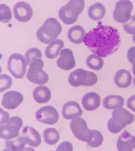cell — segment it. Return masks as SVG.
<instances>
[{"label":"cell","mask_w":135,"mask_h":151,"mask_svg":"<svg viewBox=\"0 0 135 151\" xmlns=\"http://www.w3.org/2000/svg\"><path fill=\"white\" fill-rule=\"evenodd\" d=\"M121 39L116 28L105 25L99 22L98 25L87 33L84 42L94 54L102 57L111 55L120 47Z\"/></svg>","instance_id":"cell-1"},{"label":"cell","mask_w":135,"mask_h":151,"mask_svg":"<svg viewBox=\"0 0 135 151\" xmlns=\"http://www.w3.org/2000/svg\"><path fill=\"white\" fill-rule=\"evenodd\" d=\"M62 31V27L55 18H49L37 31L38 39L42 43L48 44L56 40Z\"/></svg>","instance_id":"cell-2"},{"label":"cell","mask_w":135,"mask_h":151,"mask_svg":"<svg viewBox=\"0 0 135 151\" xmlns=\"http://www.w3.org/2000/svg\"><path fill=\"white\" fill-rule=\"evenodd\" d=\"M112 117L107 123L108 129L112 134L119 133L134 120V115L122 107L113 111Z\"/></svg>","instance_id":"cell-3"},{"label":"cell","mask_w":135,"mask_h":151,"mask_svg":"<svg viewBox=\"0 0 135 151\" xmlns=\"http://www.w3.org/2000/svg\"><path fill=\"white\" fill-rule=\"evenodd\" d=\"M85 7L83 0H71L60 9L58 17L63 23L71 25L75 23L78 17L82 12Z\"/></svg>","instance_id":"cell-4"},{"label":"cell","mask_w":135,"mask_h":151,"mask_svg":"<svg viewBox=\"0 0 135 151\" xmlns=\"http://www.w3.org/2000/svg\"><path fill=\"white\" fill-rule=\"evenodd\" d=\"M44 61L42 59H38L33 61L29 65L27 72V79L35 84H45L49 80L48 74L43 70Z\"/></svg>","instance_id":"cell-5"},{"label":"cell","mask_w":135,"mask_h":151,"mask_svg":"<svg viewBox=\"0 0 135 151\" xmlns=\"http://www.w3.org/2000/svg\"><path fill=\"white\" fill-rule=\"evenodd\" d=\"M7 68L9 72L16 79L24 77L27 70V63L23 55L13 53L8 60Z\"/></svg>","instance_id":"cell-6"},{"label":"cell","mask_w":135,"mask_h":151,"mask_svg":"<svg viewBox=\"0 0 135 151\" xmlns=\"http://www.w3.org/2000/svg\"><path fill=\"white\" fill-rule=\"evenodd\" d=\"M23 121L17 116L11 117L7 124L1 125L0 138L5 140L11 139L18 137L20 134V129L23 126Z\"/></svg>","instance_id":"cell-7"},{"label":"cell","mask_w":135,"mask_h":151,"mask_svg":"<svg viewBox=\"0 0 135 151\" xmlns=\"http://www.w3.org/2000/svg\"><path fill=\"white\" fill-rule=\"evenodd\" d=\"M133 9L132 3L128 0H121L117 2L113 12V17L116 22L125 23L131 19Z\"/></svg>","instance_id":"cell-8"},{"label":"cell","mask_w":135,"mask_h":151,"mask_svg":"<svg viewBox=\"0 0 135 151\" xmlns=\"http://www.w3.org/2000/svg\"><path fill=\"white\" fill-rule=\"evenodd\" d=\"M35 117L39 122L47 125H54L58 122L59 114L55 108L52 106H46L39 109Z\"/></svg>","instance_id":"cell-9"},{"label":"cell","mask_w":135,"mask_h":151,"mask_svg":"<svg viewBox=\"0 0 135 151\" xmlns=\"http://www.w3.org/2000/svg\"><path fill=\"white\" fill-rule=\"evenodd\" d=\"M70 127L75 137L80 140L86 142L90 129L83 119L79 117L72 119Z\"/></svg>","instance_id":"cell-10"},{"label":"cell","mask_w":135,"mask_h":151,"mask_svg":"<svg viewBox=\"0 0 135 151\" xmlns=\"http://www.w3.org/2000/svg\"><path fill=\"white\" fill-rule=\"evenodd\" d=\"M14 17L16 19L21 22L29 21L33 16L32 8L28 3L25 2H19L14 6Z\"/></svg>","instance_id":"cell-11"},{"label":"cell","mask_w":135,"mask_h":151,"mask_svg":"<svg viewBox=\"0 0 135 151\" xmlns=\"http://www.w3.org/2000/svg\"><path fill=\"white\" fill-rule=\"evenodd\" d=\"M24 100V97L20 92L9 91L3 95L1 104L8 110H14L18 108Z\"/></svg>","instance_id":"cell-12"},{"label":"cell","mask_w":135,"mask_h":151,"mask_svg":"<svg viewBox=\"0 0 135 151\" xmlns=\"http://www.w3.org/2000/svg\"><path fill=\"white\" fill-rule=\"evenodd\" d=\"M57 66L62 70H69L75 66L76 63L73 51L69 48L62 50L60 57L56 61Z\"/></svg>","instance_id":"cell-13"},{"label":"cell","mask_w":135,"mask_h":151,"mask_svg":"<svg viewBox=\"0 0 135 151\" xmlns=\"http://www.w3.org/2000/svg\"><path fill=\"white\" fill-rule=\"evenodd\" d=\"M27 145L36 147L41 145L42 138L39 133L31 127H26L22 130L21 135Z\"/></svg>","instance_id":"cell-14"},{"label":"cell","mask_w":135,"mask_h":151,"mask_svg":"<svg viewBox=\"0 0 135 151\" xmlns=\"http://www.w3.org/2000/svg\"><path fill=\"white\" fill-rule=\"evenodd\" d=\"M117 147L119 151H132L135 149V137L125 131L118 138Z\"/></svg>","instance_id":"cell-15"},{"label":"cell","mask_w":135,"mask_h":151,"mask_svg":"<svg viewBox=\"0 0 135 151\" xmlns=\"http://www.w3.org/2000/svg\"><path fill=\"white\" fill-rule=\"evenodd\" d=\"M62 113L64 119L71 120L82 116L83 111L79 103L75 101H71L65 103L63 106Z\"/></svg>","instance_id":"cell-16"},{"label":"cell","mask_w":135,"mask_h":151,"mask_svg":"<svg viewBox=\"0 0 135 151\" xmlns=\"http://www.w3.org/2000/svg\"><path fill=\"white\" fill-rule=\"evenodd\" d=\"M82 103L83 108L87 111H95L100 106L101 97L96 92H88L82 98Z\"/></svg>","instance_id":"cell-17"},{"label":"cell","mask_w":135,"mask_h":151,"mask_svg":"<svg viewBox=\"0 0 135 151\" xmlns=\"http://www.w3.org/2000/svg\"><path fill=\"white\" fill-rule=\"evenodd\" d=\"M88 71L82 68H78L70 74L69 82L74 87L84 86L88 78Z\"/></svg>","instance_id":"cell-18"},{"label":"cell","mask_w":135,"mask_h":151,"mask_svg":"<svg viewBox=\"0 0 135 151\" xmlns=\"http://www.w3.org/2000/svg\"><path fill=\"white\" fill-rule=\"evenodd\" d=\"M114 79V83L118 87L126 88L131 84L132 76L130 71L121 69L115 73Z\"/></svg>","instance_id":"cell-19"},{"label":"cell","mask_w":135,"mask_h":151,"mask_svg":"<svg viewBox=\"0 0 135 151\" xmlns=\"http://www.w3.org/2000/svg\"><path fill=\"white\" fill-rule=\"evenodd\" d=\"M86 34L83 27L80 25H75L68 30V37L72 43L80 44L84 42Z\"/></svg>","instance_id":"cell-20"},{"label":"cell","mask_w":135,"mask_h":151,"mask_svg":"<svg viewBox=\"0 0 135 151\" xmlns=\"http://www.w3.org/2000/svg\"><path fill=\"white\" fill-rule=\"evenodd\" d=\"M33 96L37 103L42 104L50 101L51 97V92L47 86H39L35 88Z\"/></svg>","instance_id":"cell-21"},{"label":"cell","mask_w":135,"mask_h":151,"mask_svg":"<svg viewBox=\"0 0 135 151\" xmlns=\"http://www.w3.org/2000/svg\"><path fill=\"white\" fill-rule=\"evenodd\" d=\"M104 108L108 110H115L121 108L124 104V99L119 95H111L103 100Z\"/></svg>","instance_id":"cell-22"},{"label":"cell","mask_w":135,"mask_h":151,"mask_svg":"<svg viewBox=\"0 0 135 151\" xmlns=\"http://www.w3.org/2000/svg\"><path fill=\"white\" fill-rule=\"evenodd\" d=\"M64 47V41L61 40H56L49 44L45 50L46 57L53 59L56 58Z\"/></svg>","instance_id":"cell-23"},{"label":"cell","mask_w":135,"mask_h":151,"mask_svg":"<svg viewBox=\"0 0 135 151\" xmlns=\"http://www.w3.org/2000/svg\"><path fill=\"white\" fill-rule=\"evenodd\" d=\"M106 10L104 6L100 3H96L90 6L88 10V15L94 21H99L104 17Z\"/></svg>","instance_id":"cell-24"},{"label":"cell","mask_w":135,"mask_h":151,"mask_svg":"<svg viewBox=\"0 0 135 151\" xmlns=\"http://www.w3.org/2000/svg\"><path fill=\"white\" fill-rule=\"evenodd\" d=\"M104 138L101 133L96 130H90L87 142L88 145L93 148L100 147L102 144Z\"/></svg>","instance_id":"cell-25"},{"label":"cell","mask_w":135,"mask_h":151,"mask_svg":"<svg viewBox=\"0 0 135 151\" xmlns=\"http://www.w3.org/2000/svg\"><path fill=\"white\" fill-rule=\"evenodd\" d=\"M43 137L44 140L47 144L53 145L60 140V133L55 128H47L44 132Z\"/></svg>","instance_id":"cell-26"},{"label":"cell","mask_w":135,"mask_h":151,"mask_svg":"<svg viewBox=\"0 0 135 151\" xmlns=\"http://www.w3.org/2000/svg\"><path fill=\"white\" fill-rule=\"evenodd\" d=\"M26 143L21 136H19L15 139L6 141V148L4 151H20L23 150Z\"/></svg>","instance_id":"cell-27"},{"label":"cell","mask_w":135,"mask_h":151,"mask_svg":"<svg viewBox=\"0 0 135 151\" xmlns=\"http://www.w3.org/2000/svg\"><path fill=\"white\" fill-rule=\"evenodd\" d=\"M87 65L92 70H99L104 66V60L97 55L92 54L88 57L86 60Z\"/></svg>","instance_id":"cell-28"},{"label":"cell","mask_w":135,"mask_h":151,"mask_svg":"<svg viewBox=\"0 0 135 151\" xmlns=\"http://www.w3.org/2000/svg\"><path fill=\"white\" fill-rule=\"evenodd\" d=\"M42 55L39 50L35 47L30 49L25 54L27 65L29 66L30 64L35 60L42 59Z\"/></svg>","instance_id":"cell-29"},{"label":"cell","mask_w":135,"mask_h":151,"mask_svg":"<svg viewBox=\"0 0 135 151\" xmlns=\"http://www.w3.org/2000/svg\"><path fill=\"white\" fill-rule=\"evenodd\" d=\"M12 18L10 8L5 4H0V21L4 23H8Z\"/></svg>","instance_id":"cell-30"},{"label":"cell","mask_w":135,"mask_h":151,"mask_svg":"<svg viewBox=\"0 0 135 151\" xmlns=\"http://www.w3.org/2000/svg\"><path fill=\"white\" fill-rule=\"evenodd\" d=\"M12 80L9 75L6 74L0 75V92H2L11 87Z\"/></svg>","instance_id":"cell-31"},{"label":"cell","mask_w":135,"mask_h":151,"mask_svg":"<svg viewBox=\"0 0 135 151\" xmlns=\"http://www.w3.org/2000/svg\"><path fill=\"white\" fill-rule=\"evenodd\" d=\"M123 27L127 33L135 35V16H132L129 20L124 24Z\"/></svg>","instance_id":"cell-32"},{"label":"cell","mask_w":135,"mask_h":151,"mask_svg":"<svg viewBox=\"0 0 135 151\" xmlns=\"http://www.w3.org/2000/svg\"><path fill=\"white\" fill-rule=\"evenodd\" d=\"M98 81V77L96 74L92 72L88 71V78L84 86H92L95 85Z\"/></svg>","instance_id":"cell-33"},{"label":"cell","mask_w":135,"mask_h":151,"mask_svg":"<svg viewBox=\"0 0 135 151\" xmlns=\"http://www.w3.org/2000/svg\"><path fill=\"white\" fill-rule=\"evenodd\" d=\"M73 150V146L72 143L70 142H63L57 147L56 151H72Z\"/></svg>","instance_id":"cell-34"},{"label":"cell","mask_w":135,"mask_h":151,"mask_svg":"<svg viewBox=\"0 0 135 151\" xmlns=\"http://www.w3.org/2000/svg\"><path fill=\"white\" fill-rule=\"evenodd\" d=\"M128 60L131 64L135 62V47H130L127 52Z\"/></svg>","instance_id":"cell-35"},{"label":"cell","mask_w":135,"mask_h":151,"mask_svg":"<svg viewBox=\"0 0 135 151\" xmlns=\"http://www.w3.org/2000/svg\"><path fill=\"white\" fill-rule=\"evenodd\" d=\"M1 122L0 125H2L7 124L9 119V116L7 112L3 111L2 109L1 108Z\"/></svg>","instance_id":"cell-36"},{"label":"cell","mask_w":135,"mask_h":151,"mask_svg":"<svg viewBox=\"0 0 135 151\" xmlns=\"http://www.w3.org/2000/svg\"><path fill=\"white\" fill-rule=\"evenodd\" d=\"M127 106L135 113V95H132L127 100Z\"/></svg>","instance_id":"cell-37"},{"label":"cell","mask_w":135,"mask_h":151,"mask_svg":"<svg viewBox=\"0 0 135 151\" xmlns=\"http://www.w3.org/2000/svg\"><path fill=\"white\" fill-rule=\"evenodd\" d=\"M132 72L135 78V62L132 64Z\"/></svg>","instance_id":"cell-38"},{"label":"cell","mask_w":135,"mask_h":151,"mask_svg":"<svg viewBox=\"0 0 135 151\" xmlns=\"http://www.w3.org/2000/svg\"><path fill=\"white\" fill-rule=\"evenodd\" d=\"M132 40L133 42H134V43H135V35H134L132 37Z\"/></svg>","instance_id":"cell-39"},{"label":"cell","mask_w":135,"mask_h":151,"mask_svg":"<svg viewBox=\"0 0 135 151\" xmlns=\"http://www.w3.org/2000/svg\"><path fill=\"white\" fill-rule=\"evenodd\" d=\"M133 84H134V85L135 86V78H134L133 79Z\"/></svg>","instance_id":"cell-40"}]
</instances>
